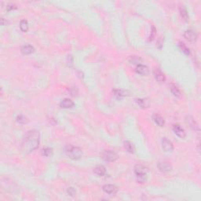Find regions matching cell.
Wrapping results in <instances>:
<instances>
[{"label": "cell", "mask_w": 201, "mask_h": 201, "mask_svg": "<svg viewBox=\"0 0 201 201\" xmlns=\"http://www.w3.org/2000/svg\"><path fill=\"white\" fill-rule=\"evenodd\" d=\"M40 141V134L37 130H31L25 134L21 143V150L24 153H30L38 148Z\"/></svg>", "instance_id": "obj_1"}, {"label": "cell", "mask_w": 201, "mask_h": 201, "mask_svg": "<svg viewBox=\"0 0 201 201\" xmlns=\"http://www.w3.org/2000/svg\"><path fill=\"white\" fill-rule=\"evenodd\" d=\"M65 153L70 159L74 160H78L83 156L82 149L79 147H76V146H68L65 151Z\"/></svg>", "instance_id": "obj_2"}, {"label": "cell", "mask_w": 201, "mask_h": 201, "mask_svg": "<svg viewBox=\"0 0 201 201\" xmlns=\"http://www.w3.org/2000/svg\"><path fill=\"white\" fill-rule=\"evenodd\" d=\"M101 156L104 160L107 162H114L118 159L117 154L111 150H104L101 153Z\"/></svg>", "instance_id": "obj_3"}, {"label": "cell", "mask_w": 201, "mask_h": 201, "mask_svg": "<svg viewBox=\"0 0 201 201\" xmlns=\"http://www.w3.org/2000/svg\"><path fill=\"white\" fill-rule=\"evenodd\" d=\"M162 146H163V150L165 151L166 153H170L174 150V145H173L172 142L166 138L162 140Z\"/></svg>", "instance_id": "obj_4"}, {"label": "cell", "mask_w": 201, "mask_h": 201, "mask_svg": "<svg viewBox=\"0 0 201 201\" xmlns=\"http://www.w3.org/2000/svg\"><path fill=\"white\" fill-rule=\"evenodd\" d=\"M158 168L159 170H160L161 172L168 173L170 172V170H172V167L170 163L166 161H162L158 163Z\"/></svg>", "instance_id": "obj_5"}, {"label": "cell", "mask_w": 201, "mask_h": 201, "mask_svg": "<svg viewBox=\"0 0 201 201\" xmlns=\"http://www.w3.org/2000/svg\"><path fill=\"white\" fill-rule=\"evenodd\" d=\"M148 171V169L144 165L138 164L134 167V173L137 176L139 175H147V173Z\"/></svg>", "instance_id": "obj_6"}, {"label": "cell", "mask_w": 201, "mask_h": 201, "mask_svg": "<svg viewBox=\"0 0 201 201\" xmlns=\"http://www.w3.org/2000/svg\"><path fill=\"white\" fill-rule=\"evenodd\" d=\"M102 189L105 193L109 195H115L118 192V188L114 185H105Z\"/></svg>", "instance_id": "obj_7"}, {"label": "cell", "mask_w": 201, "mask_h": 201, "mask_svg": "<svg viewBox=\"0 0 201 201\" xmlns=\"http://www.w3.org/2000/svg\"><path fill=\"white\" fill-rule=\"evenodd\" d=\"M173 131L175 132V134L177 137H179L181 138H185V136H186L185 132L183 130V128H182V127L178 124H175L173 126Z\"/></svg>", "instance_id": "obj_8"}, {"label": "cell", "mask_w": 201, "mask_h": 201, "mask_svg": "<svg viewBox=\"0 0 201 201\" xmlns=\"http://www.w3.org/2000/svg\"><path fill=\"white\" fill-rule=\"evenodd\" d=\"M185 38H186L187 40L190 41V42H194L197 39V34L192 30H187L185 31L184 33Z\"/></svg>", "instance_id": "obj_9"}, {"label": "cell", "mask_w": 201, "mask_h": 201, "mask_svg": "<svg viewBox=\"0 0 201 201\" xmlns=\"http://www.w3.org/2000/svg\"><path fill=\"white\" fill-rule=\"evenodd\" d=\"M153 75L155 79L158 82H160V83H163V82H164L166 80L165 76L162 72V71L160 69H159V68H155L154 69Z\"/></svg>", "instance_id": "obj_10"}, {"label": "cell", "mask_w": 201, "mask_h": 201, "mask_svg": "<svg viewBox=\"0 0 201 201\" xmlns=\"http://www.w3.org/2000/svg\"><path fill=\"white\" fill-rule=\"evenodd\" d=\"M137 73L141 75V76H146L149 73V69L145 65H138L136 68H135Z\"/></svg>", "instance_id": "obj_11"}, {"label": "cell", "mask_w": 201, "mask_h": 201, "mask_svg": "<svg viewBox=\"0 0 201 201\" xmlns=\"http://www.w3.org/2000/svg\"><path fill=\"white\" fill-rule=\"evenodd\" d=\"M35 51V48L32 46L29 45V44H26V45L22 46L21 48V52L24 55H29L31 54Z\"/></svg>", "instance_id": "obj_12"}, {"label": "cell", "mask_w": 201, "mask_h": 201, "mask_svg": "<svg viewBox=\"0 0 201 201\" xmlns=\"http://www.w3.org/2000/svg\"><path fill=\"white\" fill-rule=\"evenodd\" d=\"M185 122L189 124V126L191 127L192 129L194 130H199V126L198 124L196 123V122L195 121L193 118L189 115L185 118Z\"/></svg>", "instance_id": "obj_13"}, {"label": "cell", "mask_w": 201, "mask_h": 201, "mask_svg": "<svg viewBox=\"0 0 201 201\" xmlns=\"http://www.w3.org/2000/svg\"><path fill=\"white\" fill-rule=\"evenodd\" d=\"M136 102L142 108H148V106L150 105V101L147 98H138V99H136Z\"/></svg>", "instance_id": "obj_14"}, {"label": "cell", "mask_w": 201, "mask_h": 201, "mask_svg": "<svg viewBox=\"0 0 201 201\" xmlns=\"http://www.w3.org/2000/svg\"><path fill=\"white\" fill-rule=\"evenodd\" d=\"M74 106V102L68 98H65L60 103V107L62 108H70Z\"/></svg>", "instance_id": "obj_15"}, {"label": "cell", "mask_w": 201, "mask_h": 201, "mask_svg": "<svg viewBox=\"0 0 201 201\" xmlns=\"http://www.w3.org/2000/svg\"><path fill=\"white\" fill-rule=\"evenodd\" d=\"M93 173L96 174L97 175H98V176H103V175H105L106 169L104 166L98 165L94 168V169H93Z\"/></svg>", "instance_id": "obj_16"}, {"label": "cell", "mask_w": 201, "mask_h": 201, "mask_svg": "<svg viewBox=\"0 0 201 201\" xmlns=\"http://www.w3.org/2000/svg\"><path fill=\"white\" fill-rule=\"evenodd\" d=\"M113 93L114 95L117 98H123V97H126V96H128V91H123V90H118V89H115L113 91Z\"/></svg>", "instance_id": "obj_17"}, {"label": "cell", "mask_w": 201, "mask_h": 201, "mask_svg": "<svg viewBox=\"0 0 201 201\" xmlns=\"http://www.w3.org/2000/svg\"><path fill=\"white\" fill-rule=\"evenodd\" d=\"M179 12L182 18H183L185 21H189V14H188L187 10L185 9V7L184 6H180Z\"/></svg>", "instance_id": "obj_18"}, {"label": "cell", "mask_w": 201, "mask_h": 201, "mask_svg": "<svg viewBox=\"0 0 201 201\" xmlns=\"http://www.w3.org/2000/svg\"><path fill=\"white\" fill-rule=\"evenodd\" d=\"M153 120L155 121L156 124L160 126V127H163L164 126V123H165V121L163 120V118L162 116H160V115H153Z\"/></svg>", "instance_id": "obj_19"}, {"label": "cell", "mask_w": 201, "mask_h": 201, "mask_svg": "<svg viewBox=\"0 0 201 201\" xmlns=\"http://www.w3.org/2000/svg\"><path fill=\"white\" fill-rule=\"evenodd\" d=\"M124 147L126 148V150L130 153H134V145L129 141H124Z\"/></svg>", "instance_id": "obj_20"}, {"label": "cell", "mask_w": 201, "mask_h": 201, "mask_svg": "<svg viewBox=\"0 0 201 201\" xmlns=\"http://www.w3.org/2000/svg\"><path fill=\"white\" fill-rule=\"evenodd\" d=\"M16 120L20 124H25L29 122V119L24 115H18L16 118Z\"/></svg>", "instance_id": "obj_21"}, {"label": "cell", "mask_w": 201, "mask_h": 201, "mask_svg": "<svg viewBox=\"0 0 201 201\" xmlns=\"http://www.w3.org/2000/svg\"><path fill=\"white\" fill-rule=\"evenodd\" d=\"M20 29L22 31L26 32L29 30V23L26 20H21L20 22Z\"/></svg>", "instance_id": "obj_22"}, {"label": "cell", "mask_w": 201, "mask_h": 201, "mask_svg": "<svg viewBox=\"0 0 201 201\" xmlns=\"http://www.w3.org/2000/svg\"><path fill=\"white\" fill-rule=\"evenodd\" d=\"M170 91H171V93L174 94V96L177 97V98H179L180 96H181V92H180L179 90L177 89V86H175V85H173V84L170 85Z\"/></svg>", "instance_id": "obj_23"}, {"label": "cell", "mask_w": 201, "mask_h": 201, "mask_svg": "<svg viewBox=\"0 0 201 201\" xmlns=\"http://www.w3.org/2000/svg\"><path fill=\"white\" fill-rule=\"evenodd\" d=\"M179 48L181 49V50H182V52L185 53V54H186V55H189V53H190V51H189V49L188 47H187L185 45L184 43H179Z\"/></svg>", "instance_id": "obj_24"}, {"label": "cell", "mask_w": 201, "mask_h": 201, "mask_svg": "<svg viewBox=\"0 0 201 201\" xmlns=\"http://www.w3.org/2000/svg\"><path fill=\"white\" fill-rule=\"evenodd\" d=\"M52 153H53V151H52V149L50 148H48V147H46V148H44L42 149V154H43V156H50L51 155H52Z\"/></svg>", "instance_id": "obj_25"}, {"label": "cell", "mask_w": 201, "mask_h": 201, "mask_svg": "<svg viewBox=\"0 0 201 201\" xmlns=\"http://www.w3.org/2000/svg\"><path fill=\"white\" fill-rule=\"evenodd\" d=\"M137 177H138V182L140 183H144L147 180V175H139L137 176Z\"/></svg>", "instance_id": "obj_26"}, {"label": "cell", "mask_w": 201, "mask_h": 201, "mask_svg": "<svg viewBox=\"0 0 201 201\" xmlns=\"http://www.w3.org/2000/svg\"><path fill=\"white\" fill-rule=\"evenodd\" d=\"M129 61L130 63H133V64H138L139 61H140V58H138V57H130L129 58Z\"/></svg>", "instance_id": "obj_27"}, {"label": "cell", "mask_w": 201, "mask_h": 201, "mask_svg": "<svg viewBox=\"0 0 201 201\" xmlns=\"http://www.w3.org/2000/svg\"><path fill=\"white\" fill-rule=\"evenodd\" d=\"M67 192L71 196H74L76 194V191L75 190L74 188H72V187H70V188H68V189Z\"/></svg>", "instance_id": "obj_28"}, {"label": "cell", "mask_w": 201, "mask_h": 201, "mask_svg": "<svg viewBox=\"0 0 201 201\" xmlns=\"http://www.w3.org/2000/svg\"><path fill=\"white\" fill-rule=\"evenodd\" d=\"M155 35H156V29L155 27H153V31H151L150 37H149V41H152L155 37Z\"/></svg>", "instance_id": "obj_29"}, {"label": "cell", "mask_w": 201, "mask_h": 201, "mask_svg": "<svg viewBox=\"0 0 201 201\" xmlns=\"http://www.w3.org/2000/svg\"><path fill=\"white\" fill-rule=\"evenodd\" d=\"M16 6H15L14 5H13V4H10V5H8L7 6H6V10H8V11H10V10H14V9H16Z\"/></svg>", "instance_id": "obj_30"}, {"label": "cell", "mask_w": 201, "mask_h": 201, "mask_svg": "<svg viewBox=\"0 0 201 201\" xmlns=\"http://www.w3.org/2000/svg\"><path fill=\"white\" fill-rule=\"evenodd\" d=\"M1 24H2V25H6V22H5L4 18H2V19H1Z\"/></svg>", "instance_id": "obj_31"}]
</instances>
